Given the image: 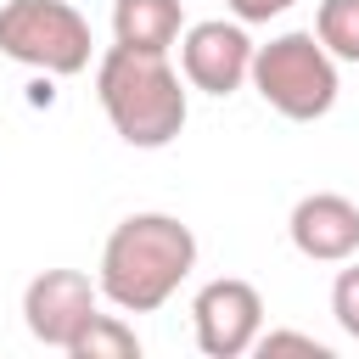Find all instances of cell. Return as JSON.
I'll return each instance as SVG.
<instances>
[{"mask_svg": "<svg viewBox=\"0 0 359 359\" xmlns=\"http://www.w3.org/2000/svg\"><path fill=\"white\" fill-rule=\"evenodd\" d=\"M252 39L241 22H224V17H208V22H191L180 34V73L191 90L202 95H236L247 79H252Z\"/></svg>", "mask_w": 359, "mask_h": 359, "instance_id": "7", "label": "cell"}, {"mask_svg": "<svg viewBox=\"0 0 359 359\" xmlns=\"http://www.w3.org/2000/svg\"><path fill=\"white\" fill-rule=\"evenodd\" d=\"M140 353V337L135 325H123L118 314H95L73 342H67V359H135Z\"/></svg>", "mask_w": 359, "mask_h": 359, "instance_id": "10", "label": "cell"}, {"mask_svg": "<svg viewBox=\"0 0 359 359\" xmlns=\"http://www.w3.org/2000/svg\"><path fill=\"white\" fill-rule=\"evenodd\" d=\"M185 34V0H112V45L174 50Z\"/></svg>", "mask_w": 359, "mask_h": 359, "instance_id": "9", "label": "cell"}, {"mask_svg": "<svg viewBox=\"0 0 359 359\" xmlns=\"http://www.w3.org/2000/svg\"><path fill=\"white\" fill-rule=\"evenodd\" d=\"M314 34L337 62H359V0H320Z\"/></svg>", "mask_w": 359, "mask_h": 359, "instance_id": "11", "label": "cell"}, {"mask_svg": "<svg viewBox=\"0 0 359 359\" xmlns=\"http://www.w3.org/2000/svg\"><path fill=\"white\" fill-rule=\"evenodd\" d=\"M101 280H90L84 269H39L28 286H22V320H28V337L45 342V348H62L101 314Z\"/></svg>", "mask_w": 359, "mask_h": 359, "instance_id": "6", "label": "cell"}, {"mask_svg": "<svg viewBox=\"0 0 359 359\" xmlns=\"http://www.w3.org/2000/svg\"><path fill=\"white\" fill-rule=\"evenodd\" d=\"M196 269V236L174 213H129L112 224L101 247V297L123 314L163 309L180 280Z\"/></svg>", "mask_w": 359, "mask_h": 359, "instance_id": "1", "label": "cell"}, {"mask_svg": "<svg viewBox=\"0 0 359 359\" xmlns=\"http://www.w3.org/2000/svg\"><path fill=\"white\" fill-rule=\"evenodd\" d=\"M224 6L236 11V22H269V17L292 11V0H224Z\"/></svg>", "mask_w": 359, "mask_h": 359, "instance_id": "14", "label": "cell"}, {"mask_svg": "<svg viewBox=\"0 0 359 359\" xmlns=\"http://www.w3.org/2000/svg\"><path fill=\"white\" fill-rule=\"evenodd\" d=\"M286 236L309 264H348L359 252V202H348L337 191H314L292 208Z\"/></svg>", "mask_w": 359, "mask_h": 359, "instance_id": "8", "label": "cell"}, {"mask_svg": "<svg viewBox=\"0 0 359 359\" xmlns=\"http://www.w3.org/2000/svg\"><path fill=\"white\" fill-rule=\"evenodd\" d=\"M331 314H337V325L359 342V264L348 258V269L331 280Z\"/></svg>", "mask_w": 359, "mask_h": 359, "instance_id": "12", "label": "cell"}, {"mask_svg": "<svg viewBox=\"0 0 359 359\" xmlns=\"http://www.w3.org/2000/svg\"><path fill=\"white\" fill-rule=\"evenodd\" d=\"M95 95H101V112L118 129V140L123 146H140V151L168 146L185 129V118H191L185 84H180V73L168 67L163 50L112 45L95 62Z\"/></svg>", "mask_w": 359, "mask_h": 359, "instance_id": "2", "label": "cell"}, {"mask_svg": "<svg viewBox=\"0 0 359 359\" xmlns=\"http://www.w3.org/2000/svg\"><path fill=\"white\" fill-rule=\"evenodd\" d=\"M90 22L67 0H6L0 6V56L45 73L73 79L90 67Z\"/></svg>", "mask_w": 359, "mask_h": 359, "instance_id": "4", "label": "cell"}, {"mask_svg": "<svg viewBox=\"0 0 359 359\" xmlns=\"http://www.w3.org/2000/svg\"><path fill=\"white\" fill-rule=\"evenodd\" d=\"M252 90L292 123H314L337 107V56L320 45L314 28H292L252 50Z\"/></svg>", "mask_w": 359, "mask_h": 359, "instance_id": "3", "label": "cell"}, {"mask_svg": "<svg viewBox=\"0 0 359 359\" xmlns=\"http://www.w3.org/2000/svg\"><path fill=\"white\" fill-rule=\"evenodd\" d=\"M258 353H264V359H269V353H309V359H325L331 348L314 342V337H303V331H264V337H258Z\"/></svg>", "mask_w": 359, "mask_h": 359, "instance_id": "13", "label": "cell"}, {"mask_svg": "<svg viewBox=\"0 0 359 359\" xmlns=\"http://www.w3.org/2000/svg\"><path fill=\"white\" fill-rule=\"evenodd\" d=\"M191 325H196V348L208 359H241L264 337V297L252 280L219 275L191 297Z\"/></svg>", "mask_w": 359, "mask_h": 359, "instance_id": "5", "label": "cell"}]
</instances>
